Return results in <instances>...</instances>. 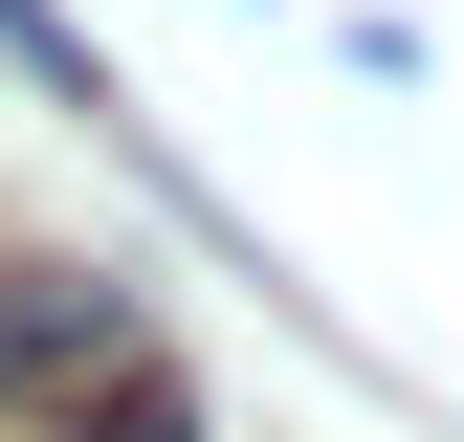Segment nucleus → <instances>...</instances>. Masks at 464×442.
Listing matches in <instances>:
<instances>
[{
    "instance_id": "2",
    "label": "nucleus",
    "mask_w": 464,
    "mask_h": 442,
    "mask_svg": "<svg viewBox=\"0 0 464 442\" xmlns=\"http://www.w3.org/2000/svg\"><path fill=\"white\" fill-rule=\"evenodd\" d=\"M44 442H199V399H178V354H111L89 399L44 420Z\"/></svg>"
},
{
    "instance_id": "3",
    "label": "nucleus",
    "mask_w": 464,
    "mask_h": 442,
    "mask_svg": "<svg viewBox=\"0 0 464 442\" xmlns=\"http://www.w3.org/2000/svg\"><path fill=\"white\" fill-rule=\"evenodd\" d=\"M0 44H23V67L67 89V110H111V67H89V23H44V0H0Z\"/></svg>"
},
{
    "instance_id": "1",
    "label": "nucleus",
    "mask_w": 464,
    "mask_h": 442,
    "mask_svg": "<svg viewBox=\"0 0 464 442\" xmlns=\"http://www.w3.org/2000/svg\"><path fill=\"white\" fill-rule=\"evenodd\" d=\"M111 354H155V332H133V288H67V265H0V399H23V420H67V399H89Z\"/></svg>"
}]
</instances>
